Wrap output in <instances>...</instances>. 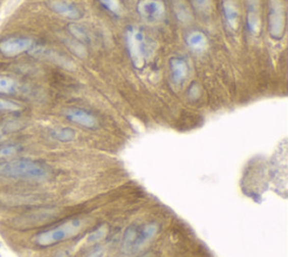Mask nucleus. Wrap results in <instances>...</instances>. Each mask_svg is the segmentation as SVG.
I'll return each mask as SVG.
<instances>
[{"label":"nucleus","instance_id":"nucleus-23","mask_svg":"<svg viewBox=\"0 0 288 257\" xmlns=\"http://www.w3.org/2000/svg\"><path fill=\"white\" fill-rule=\"evenodd\" d=\"M99 3L107 12L115 16H121L123 14V5L121 0H99Z\"/></svg>","mask_w":288,"mask_h":257},{"label":"nucleus","instance_id":"nucleus-28","mask_svg":"<svg viewBox=\"0 0 288 257\" xmlns=\"http://www.w3.org/2000/svg\"><path fill=\"white\" fill-rule=\"evenodd\" d=\"M188 96L192 98V100H196L199 96V87L197 84H193L192 86L189 87L188 90Z\"/></svg>","mask_w":288,"mask_h":257},{"label":"nucleus","instance_id":"nucleus-27","mask_svg":"<svg viewBox=\"0 0 288 257\" xmlns=\"http://www.w3.org/2000/svg\"><path fill=\"white\" fill-rule=\"evenodd\" d=\"M210 2L211 0H192L193 6L198 12H206L210 8Z\"/></svg>","mask_w":288,"mask_h":257},{"label":"nucleus","instance_id":"nucleus-15","mask_svg":"<svg viewBox=\"0 0 288 257\" xmlns=\"http://www.w3.org/2000/svg\"><path fill=\"white\" fill-rule=\"evenodd\" d=\"M223 15L227 26L232 30H237L240 21V13L233 0H224L223 2Z\"/></svg>","mask_w":288,"mask_h":257},{"label":"nucleus","instance_id":"nucleus-4","mask_svg":"<svg viewBox=\"0 0 288 257\" xmlns=\"http://www.w3.org/2000/svg\"><path fill=\"white\" fill-rule=\"evenodd\" d=\"M54 216H56V211L53 209H41L21 213V215L13 218L9 223L10 227L17 229V230H27V229L43 225L46 221L51 220Z\"/></svg>","mask_w":288,"mask_h":257},{"label":"nucleus","instance_id":"nucleus-21","mask_svg":"<svg viewBox=\"0 0 288 257\" xmlns=\"http://www.w3.org/2000/svg\"><path fill=\"white\" fill-rule=\"evenodd\" d=\"M75 131L71 128H57L51 131V136L60 142H71L75 139Z\"/></svg>","mask_w":288,"mask_h":257},{"label":"nucleus","instance_id":"nucleus-8","mask_svg":"<svg viewBox=\"0 0 288 257\" xmlns=\"http://www.w3.org/2000/svg\"><path fill=\"white\" fill-rule=\"evenodd\" d=\"M64 116L68 121L83 127L85 129H96L98 127V120L94 114L80 107H69L64 111Z\"/></svg>","mask_w":288,"mask_h":257},{"label":"nucleus","instance_id":"nucleus-3","mask_svg":"<svg viewBox=\"0 0 288 257\" xmlns=\"http://www.w3.org/2000/svg\"><path fill=\"white\" fill-rule=\"evenodd\" d=\"M125 43L128 56L137 69H142L154 56L156 48L154 41L137 27L129 26L125 32Z\"/></svg>","mask_w":288,"mask_h":257},{"label":"nucleus","instance_id":"nucleus-22","mask_svg":"<svg viewBox=\"0 0 288 257\" xmlns=\"http://www.w3.org/2000/svg\"><path fill=\"white\" fill-rule=\"evenodd\" d=\"M23 109L20 103L7 98H0V114L2 113H16Z\"/></svg>","mask_w":288,"mask_h":257},{"label":"nucleus","instance_id":"nucleus-24","mask_svg":"<svg viewBox=\"0 0 288 257\" xmlns=\"http://www.w3.org/2000/svg\"><path fill=\"white\" fill-rule=\"evenodd\" d=\"M23 150V147L18 144H6L0 145V159H5V158L13 157L15 155L19 154Z\"/></svg>","mask_w":288,"mask_h":257},{"label":"nucleus","instance_id":"nucleus-7","mask_svg":"<svg viewBox=\"0 0 288 257\" xmlns=\"http://www.w3.org/2000/svg\"><path fill=\"white\" fill-rule=\"evenodd\" d=\"M138 13L148 23H156L164 18L166 7L160 0H140Z\"/></svg>","mask_w":288,"mask_h":257},{"label":"nucleus","instance_id":"nucleus-2","mask_svg":"<svg viewBox=\"0 0 288 257\" xmlns=\"http://www.w3.org/2000/svg\"><path fill=\"white\" fill-rule=\"evenodd\" d=\"M86 222L81 218H71L57 223L50 228L37 232L33 237V243L41 248L51 247L67 240L77 237L83 231Z\"/></svg>","mask_w":288,"mask_h":257},{"label":"nucleus","instance_id":"nucleus-1","mask_svg":"<svg viewBox=\"0 0 288 257\" xmlns=\"http://www.w3.org/2000/svg\"><path fill=\"white\" fill-rule=\"evenodd\" d=\"M50 176L48 168L40 161L19 158L0 162V177L42 182Z\"/></svg>","mask_w":288,"mask_h":257},{"label":"nucleus","instance_id":"nucleus-25","mask_svg":"<svg viewBox=\"0 0 288 257\" xmlns=\"http://www.w3.org/2000/svg\"><path fill=\"white\" fill-rule=\"evenodd\" d=\"M67 46L71 50L74 54H77L79 58H85L87 56V50L85 48V44L80 43L75 40H67Z\"/></svg>","mask_w":288,"mask_h":257},{"label":"nucleus","instance_id":"nucleus-5","mask_svg":"<svg viewBox=\"0 0 288 257\" xmlns=\"http://www.w3.org/2000/svg\"><path fill=\"white\" fill-rule=\"evenodd\" d=\"M268 27L269 34L274 40L282 39L286 30V17L281 0H269Z\"/></svg>","mask_w":288,"mask_h":257},{"label":"nucleus","instance_id":"nucleus-18","mask_svg":"<svg viewBox=\"0 0 288 257\" xmlns=\"http://www.w3.org/2000/svg\"><path fill=\"white\" fill-rule=\"evenodd\" d=\"M20 90V85L16 79L8 76H0V94L14 95Z\"/></svg>","mask_w":288,"mask_h":257},{"label":"nucleus","instance_id":"nucleus-10","mask_svg":"<svg viewBox=\"0 0 288 257\" xmlns=\"http://www.w3.org/2000/svg\"><path fill=\"white\" fill-rule=\"evenodd\" d=\"M170 78L173 85L180 86L188 77V64L187 61L181 57H173L169 61Z\"/></svg>","mask_w":288,"mask_h":257},{"label":"nucleus","instance_id":"nucleus-17","mask_svg":"<svg viewBox=\"0 0 288 257\" xmlns=\"http://www.w3.org/2000/svg\"><path fill=\"white\" fill-rule=\"evenodd\" d=\"M68 31L70 34L72 35L73 40L83 43L85 45L88 44V43H90L91 41L88 30L83 25H79L77 23H71L68 25Z\"/></svg>","mask_w":288,"mask_h":257},{"label":"nucleus","instance_id":"nucleus-29","mask_svg":"<svg viewBox=\"0 0 288 257\" xmlns=\"http://www.w3.org/2000/svg\"><path fill=\"white\" fill-rule=\"evenodd\" d=\"M105 254V250L102 247H97L96 249H94L91 251L90 254L87 255L86 257H102Z\"/></svg>","mask_w":288,"mask_h":257},{"label":"nucleus","instance_id":"nucleus-13","mask_svg":"<svg viewBox=\"0 0 288 257\" xmlns=\"http://www.w3.org/2000/svg\"><path fill=\"white\" fill-rule=\"evenodd\" d=\"M247 25L248 30L252 35L258 36L260 33V6L259 0H247Z\"/></svg>","mask_w":288,"mask_h":257},{"label":"nucleus","instance_id":"nucleus-19","mask_svg":"<svg viewBox=\"0 0 288 257\" xmlns=\"http://www.w3.org/2000/svg\"><path fill=\"white\" fill-rule=\"evenodd\" d=\"M173 10H175L176 17L178 20H180L181 23H188L192 20V10H190L188 4L185 0H177L173 4Z\"/></svg>","mask_w":288,"mask_h":257},{"label":"nucleus","instance_id":"nucleus-9","mask_svg":"<svg viewBox=\"0 0 288 257\" xmlns=\"http://www.w3.org/2000/svg\"><path fill=\"white\" fill-rule=\"evenodd\" d=\"M31 56H33L37 59L42 60H47V61H51L53 63H57L62 65L64 68H71V61L67 58L62 56L61 53H59L57 51H53L51 49L40 46V45H33V48L29 51Z\"/></svg>","mask_w":288,"mask_h":257},{"label":"nucleus","instance_id":"nucleus-11","mask_svg":"<svg viewBox=\"0 0 288 257\" xmlns=\"http://www.w3.org/2000/svg\"><path fill=\"white\" fill-rule=\"evenodd\" d=\"M50 7L54 13L61 15L63 17L69 19L78 20L83 17L84 15L77 5L66 2V0H53L50 4Z\"/></svg>","mask_w":288,"mask_h":257},{"label":"nucleus","instance_id":"nucleus-16","mask_svg":"<svg viewBox=\"0 0 288 257\" xmlns=\"http://www.w3.org/2000/svg\"><path fill=\"white\" fill-rule=\"evenodd\" d=\"M187 45L195 51H204L207 48V39L203 32L194 31L190 32L186 37Z\"/></svg>","mask_w":288,"mask_h":257},{"label":"nucleus","instance_id":"nucleus-6","mask_svg":"<svg viewBox=\"0 0 288 257\" xmlns=\"http://www.w3.org/2000/svg\"><path fill=\"white\" fill-rule=\"evenodd\" d=\"M34 42L26 36H9L0 41V53L5 57H16L18 54L30 51Z\"/></svg>","mask_w":288,"mask_h":257},{"label":"nucleus","instance_id":"nucleus-26","mask_svg":"<svg viewBox=\"0 0 288 257\" xmlns=\"http://www.w3.org/2000/svg\"><path fill=\"white\" fill-rule=\"evenodd\" d=\"M107 232H108V228L106 226H100L98 228H96L89 233V237L88 240L89 243H98L100 240L104 239L107 236Z\"/></svg>","mask_w":288,"mask_h":257},{"label":"nucleus","instance_id":"nucleus-12","mask_svg":"<svg viewBox=\"0 0 288 257\" xmlns=\"http://www.w3.org/2000/svg\"><path fill=\"white\" fill-rule=\"evenodd\" d=\"M160 230V225L155 221H150L138 226V238H137V250L142 249L153 239Z\"/></svg>","mask_w":288,"mask_h":257},{"label":"nucleus","instance_id":"nucleus-20","mask_svg":"<svg viewBox=\"0 0 288 257\" xmlns=\"http://www.w3.org/2000/svg\"><path fill=\"white\" fill-rule=\"evenodd\" d=\"M23 123L17 120H9V121L2 123L0 124V141L6 139L12 133L17 132L20 129H23Z\"/></svg>","mask_w":288,"mask_h":257},{"label":"nucleus","instance_id":"nucleus-14","mask_svg":"<svg viewBox=\"0 0 288 257\" xmlns=\"http://www.w3.org/2000/svg\"><path fill=\"white\" fill-rule=\"evenodd\" d=\"M137 238H138V225H132L124 230L122 236L121 249L125 254L137 253Z\"/></svg>","mask_w":288,"mask_h":257},{"label":"nucleus","instance_id":"nucleus-30","mask_svg":"<svg viewBox=\"0 0 288 257\" xmlns=\"http://www.w3.org/2000/svg\"><path fill=\"white\" fill-rule=\"evenodd\" d=\"M0 249H2V243H0ZM0 257H2V254H0Z\"/></svg>","mask_w":288,"mask_h":257}]
</instances>
